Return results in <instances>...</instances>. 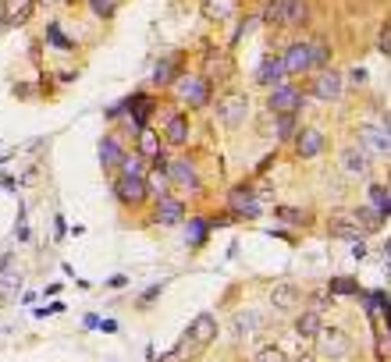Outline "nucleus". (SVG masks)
Returning <instances> with one entry per match:
<instances>
[{
    "instance_id": "ea45409f",
    "label": "nucleus",
    "mask_w": 391,
    "mask_h": 362,
    "mask_svg": "<svg viewBox=\"0 0 391 362\" xmlns=\"http://www.w3.org/2000/svg\"><path fill=\"white\" fill-rule=\"evenodd\" d=\"M348 82H352V86H363V82H366V72H363V68H352V72H348Z\"/></svg>"
},
{
    "instance_id": "c9c22d12",
    "label": "nucleus",
    "mask_w": 391,
    "mask_h": 362,
    "mask_svg": "<svg viewBox=\"0 0 391 362\" xmlns=\"http://www.w3.org/2000/svg\"><path fill=\"white\" fill-rule=\"evenodd\" d=\"M47 40H50V43H54L57 50H72V40H65L57 26H50V29H47Z\"/></svg>"
},
{
    "instance_id": "a19ab883",
    "label": "nucleus",
    "mask_w": 391,
    "mask_h": 362,
    "mask_svg": "<svg viewBox=\"0 0 391 362\" xmlns=\"http://www.w3.org/2000/svg\"><path fill=\"white\" fill-rule=\"evenodd\" d=\"M370 302H373L377 309H387V291H373V295H370Z\"/></svg>"
},
{
    "instance_id": "473e14b6",
    "label": "nucleus",
    "mask_w": 391,
    "mask_h": 362,
    "mask_svg": "<svg viewBox=\"0 0 391 362\" xmlns=\"http://www.w3.org/2000/svg\"><path fill=\"white\" fill-rule=\"evenodd\" d=\"M277 135L292 139L295 135V114H277Z\"/></svg>"
},
{
    "instance_id": "7ed1b4c3",
    "label": "nucleus",
    "mask_w": 391,
    "mask_h": 362,
    "mask_svg": "<svg viewBox=\"0 0 391 362\" xmlns=\"http://www.w3.org/2000/svg\"><path fill=\"white\" fill-rule=\"evenodd\" d=\"M341 89H345L341 72H334V68H320V75H313L309 96H313V100H320V103H334V100L341 96Z\"/></svg>"
},
{
    "instance_id": "1a4fd4ad",
    "label": "nucleus",
    "mask_w": 391,
    "mask_h": 362,
    "mask_svg": "<svg viewBox=\"0 0 391 362\" xmlns=\"http://www.w3.org/2000/svg\"><path fill=\"white\" fill-rule=\"evenodd\" d=\"M292 139H295V153H299L302 160H316V157L324 153V146H327L320 128H299Z\"/></svg>"
},
{
    "instance_id": "f3484780",
    "label": "nucleus",
    "mask_w": 391,
    "mask_h": 362,
    "mask_svg": "<svg viewBox=\"0 0 391 362\" xmlns=\"http://www.w3.org/2000/svg\"><path fill=\"white\" fill-rule=\"evenodd\" d=\"M153 217H157V224L171 227V224H178V220L185 217V203H178V199L164 196V199H157V210H153Z\"/></svg>"
},
{
    "instance_id": "4468645a",
    "label": "nucleus",
    "mask_w": 391,
    "mask_h": 362,
    "mask_svg": "<svg viewBox=\"0 0 391 362\" xmlns=\"http://www.w3.org/2000/svg\"><path fill=\"white\" fill-rule=\"evenodd\" d=\"M231 75V61H228V54H221V50H206V57H203V79L206 82H224Z\"/></svg>"
},
{
    "instance_id": "20e7f679",
    "label": "nucleus",
    "mask_w": 391,
    "mask_h": 362,
    "mask_svg": "<svg viewBox=\"0 0 391 362\" xmlns=\"http://www.w3.org/2000/svg\"><path fill=\"white\" fill-rule=\"evenodd\" d=\"M214 114H217V121H221L224 128H242V121L249 118V100H246L242 93H231V96H224V100L214 107Z\"/></svg>"
},
{
    "instance_id": "f704fd0d",
    "label": "nucleus",
    "mask_w": 391,
    "mask_h": 362,
    "mask_svg": "<svg viewBox=\"0 0 391 362\" xmlns=\"http://www.w3.org/2000/svg\"><path fill=\"white\" fill-rule=\"evenodd\" d=\"M89 4H93V11H97L100 18H111L114 8H118V0H89Z\"/></svg>"
},
{
    "instance_id": "f03ea898",
    "label": "nucleus",
    "mask_w": 391,
    "mask_h": 362,
    "mask_svg": "<svg viewBox=\"0 0 391 362\" xmlns=\"http://www.w3.org/2000/svg\"><path fill=\"white\" fill-rule=\"evenodd\" d=\"M302 100H306V93H302L299 86L277 82V86L267 93V111H274V114H295V111L302 107Z\"/></svg>"
},
{
    "instance_id": "412c9836",
    "label": "nucleus",
    "mask_w": 391,
    "mask_h": 362,
    "mask_svg": "<svg viewBox=\"0 0 391 362\" xmlns=\"http://www.w3.org/2000/svg\"><path fill=\"white\" fill-rule=\"evenodd\" d=\"M185 234H189V245H192V249H203L206 238H210L206 217H185Z\"/></svg>"
},
{
    "instance_id": "cd10ccee",
    "label": "nucleus",
    "mask_w": 391,
    "mask_h": 362,
    "mask_svg": "<svg viewBox=\"0 0 391 362\" xmlns=\"http://www.w3.org/2000/svg\"><path fill=\"white\" fill-rule=\"evenodd\" d=\"M352 220L359 224V231H377V227L384 224V217H380L373 206H363V210H356V213H352Z\"/></svg>"
},
{
    "instance_id": "b1692460",
    "label": "nucleus",
    "mask_w": 391,
    "mask_h": 362,
    "mask_svg": "<svg viewBox=\"0 0 391 362\" xmlns=\"http://www.w3.org/2000/svg\"><path fill=\"white\" fill-rule=\"evenodd\" d=\"M121 146H118V139L114 135H107L104 142H100V167H107V171H114L118 164H121Z\"/></svg>"
},
{
    "instance_id": "393cba45",
    "label": "nucleus",
    "mask_w": 391,
    "mask_h": 362,
    "mask_svg": "<svg viewBox=\"0 0 391 362\" xmlns=\"http://www.w3.org/2000/svg\"><path fill=\"white\" fill-rule=\"evenodd\" d=\"M18 291H22V273H18V270L0 273V302H15Z\"/></svg>"
},
{
    "instance_id": "a878e982",
    "label": "nucleus",
    "mask_w": 391,
    "mask_h": 362,
    "mask_svg": "<svg viewBox=\"0 0 391 362\" xmlns=\"http://www.w3.org/2000/svg\"><path fill=\"white\" fill-rule=\"evenodd\" d=\"M320 327H324V319H320L316 309H313V312H302V316L295 319V334H299V337H316Z\"/></svg>"
},
{
    "instance_id": "6ab92c4d",
    "label": "nucleus",
    "mask_w": 391,
    "mask_h": 362,
    "mask_svg": "<svg viewBox=\"0 0 391 362\" xmlns=\"http://www.w3.org/2000/svg\"><path fill=\"white\" fill-rule=\"evenodd\" d=\"M327 234H334V238H348V242H356L363 231H359V224L352 220V213H334L331 220H327Z\"/></svg>"
},
{
    "instance_id": "4c0bfd02",
    "label": "nucleus",
    "mask_w": 391,
    "mask_h": 362,
    "mask_svg": "<svg viewBox=\"0 0 391 362\" xmlns=\"http://www.w3.org/2000/svg\"><path fill=\"white\" fill-rule=\"evenodd\" d=\"M256 362H285V355L277 348H260L256 351Z\"/></svg>"
},
{
    "instance_id": "6e6552de",
    "label": "nucleus",
    "mask_w": 391,
    "mask_h": 362,
    "mask_svg": "<svg viewBox=\"0 0 391 362\" xmlns=\"http://www.w3.org/2000/svg\"><path fill=\"white\" fill-rule=\"evenodd\" d=\"M114 192H118L121 203L139 206V203L146 199V178H143V174H118V178H114Z\"/></svg>"
},
{
    "instance_id": "f257e3e1",
    "label": "nucleus",
    "mask_w": 391,
    "mask_h": 362,
    "mask_svg": "<svg viewBox=\"0 0 391 362\" xmlns=\"http://www.w3.org/2000/svg\"><path fill=\"white\" fill-rule=\"evenodd\" d=\"M263 18L270 26H302L309 18V8H306V0H270Z\"/></svg>"
},
{
    "instance_id": "72a5a7b5",
    "label": "nucleus",
    "mask_w": 391,
    "mask_h": 362,
    "mask_svg": "<svg viewBox=\"0 0 391 362\" xmlns=\"http://www.w3.org/2000/svg\"><path fill=\"white\" fill-rule=\"evenodd\" d=\"M359 288H356V281H348V277H334L331 281V295H356Z\"/></svg>"
},
{
    "instance_id": "79ce46f5",
    "label": "nucleus",
    "mask_w": 391,
    "mask_h": 362,
    "mask_svg": "<svg viewBox=\"0 0 391 362\" xmlns=\"http://www.w3.org/2000/svg\"><path fill=\"white\" fill-rule=\"evenodd\" d=\"M97 327H100L104 334H114V330H118V323H114V319H104V323H97Z\"/></svg>"
},
{
    "instance_id": "4be33fe9",
    "label": "nucleus",
    "mask_w": 391,
    "mask_h": 362,
    "mask_svg": "<svg viewBox=\"0 0 391 362\" xmlns=\"http://www.w3.org/2000/svg\"><path fill=\"white\" fill-rule=\"evenodd\" d=\"M125 107H128V114H132V125H136V128H146V114L153 111V103H150V96H143V93H136L132 100H125Z\"/></svg>"
},
{
    "instance_id": "2eb2a0df",
    "label": "nucleus",
    "mask_w": 391,
    "mask_h": 362,
    "mask_svg": "<svg viewBox=\"0 0 391 362\" xmlns=\"http://www.w3.org/2000/svg\"><path fill=\"white\" fill-rule=\"evenodd\" d=\"M299 298H302L299 284H288V281H281V284H274V288H270V305H274L277 312H288V309H295V305H299Z\"/></svg>"
},
{
    "instance_id": "58836bf2",
    "label": "nucleus",
    "mask_w": 391,
    "mask_h": 362,
    "mask_svg": "<svg viewBox=\"0 0 391 362\" xmlns=\"http://www.w3.org/2000/svg\"><path fill=\"white\" fill-rule=\"evenodd\" d=\"M377 50H380L384 57H387V50H391V33H387V26L380 29V40H377Z\"/></svg>"
},
{
    "instance_id": "5701e85b",
    "label": "nucleus",
    "mask_w": 391,
    "mask_h": 362,
    "mask_svg": "<svg viewBox=\"0 0 391 362\" xmlns=\"http://www.w3.org/2000/svg\"><path fill=\"white\" fill-rule=\"evenodd\" d=\"M359 139H363L373 153L387 157V128H373V125H366V128H359Z\"/></svg>"
},
{
    "instance_id": "423d86ee",
    "label": "nucleus",
    "mask_w": 391,
    "mask_h": 362,
    "mask_svg": "<svg viewBox=\"0 0 391 362\" xmlns=\"http://www.w3.org/2000/svg\"><path fill=\"white\" fill-rule=\"evenodd\" d=\"M175 93L189 103V107H206L210 103V82L203 75H185L175 82Z\"/></svg>"
},
{
    "instance_id": "c756f323",
    "label": "nucleus",
    "mask_w": 391,
    "mask_h": 362,
    "mask_svg": "<svg viewBox=\"0 0 391 362\" xmlns=\"http://www.w3.org/2000/svg\"><path fill=\"white\" fill-rule=\"evenodd\" d=\"M277 220L281 224H309V213L306 210H292V206H277Z\"/></svg>"
},
{
    "instance_id": "39448f33",
    "label": "nucleus",
    "mask_w": 391,
    "mask_h": 362,
    "mask_svg": "<svg viewBox=\"0 0 391 362\" xmlns=\"http://www.w3.org/2000/svg\"><path fill=\"white\" fill-rule=\"evenodd\" d=\"M164 174H167L178 188H185V192H199V188H203V181H199V174H196V164H192L189 157H175V160H167Z\"/></svg>"
},
{
    "instance_id": "37998d69",
    "label": "nucleus",
    "mask_w": 391,
    "mask_h": 362,
    "mask_svg": "<svg viewBox=\"0 0 391 362\" xmlns=\"http://www.w3.org/2000/svg\"><path fill=\"white\" fill-rule=\"evenodd\" d=\"M40 4H61V0H40Z\"/></svg>"
},
{
    "instance_id": "0eeeda50",
    "label": "nucleus",
    "mask_w": 391,
    "mask_h": 362,
    "mask_svg": "<svg viewBox=\"0 0 391 362\" xmlns=\"http://www.w3.org/2000/svg\"><path fill=\"white\" fill-rule=\"evenodd\" d=\"M214 334H217V319L210 316V312H203V316H196L192 323H189V330H185V341H189V351H203L210 341H214Z\"/></svg>"
},
{
    "instance_id": "dca6fc26",
    "label": "nucleus",
    "mask_w": 391,
    "mask_h": 362,
    "mask_svg": "<svg viewBox=\"0 0 391 362\" xmlns=\"http://www.w3.org/2000/svg\"><path fill=\"white\" fill-rule=\"evenodd\" d=\"M277 82H285V68H281V57H263L260 68H256V86L263 89H274Z\"/></svg>"
},
{
    "instance_id": "7c9ffc66",
    "label": "nucleus",
    "mask_w": 391,
    "mask_h": 362,
    "mask_svg": "<svg viewBox=\"0 0 391 362\" xmlns=\"http://www.w3.org/2000/svg\"><path fill=\"white\" fill-rule=\"evenodd\" d=\"M253 327H263V316H260V312H238V316H235V330H238V337L249 334Z\"/></svg>"
},
{
    "instance_id": "c85d7f7f",
    "label": "nucleus",
    "mask_w": 391,
    "mask_h": 362,
    "mask_svg": "<svg viewBox=\"0 0 391 362\" xmlns=\"http://www.w3.org/2000/svg\"><path fill=\"white\" fill-rule=\"evenodd\" d=\"M370 206L387 220V213H391V199H387V188H384V185H370Z\"/></svg>"
},
{
    "instance_id": "9b49d317",
    "label": "nucleus",
    "mask_w": 391,
    "mask_h": 362,
    "mask_svg": "<svg viewBox=\"0 0 391 362\" xmlns=\"http://www.w3.org/2000/svg\"><path fill=\"white\" fill-rule=\"evenodd\" d=\"M281 68H285V75H302V72H309L313 64H309V43H288V50H285V57H281Z\"/></svg>"
},
{
    "instance_id": "a211bd4d",
    "label": "nucleus",
    "mask_w": 391,
    "mask_h": 362,
    "mask_svg": "<svg viewBox=\"0 0 391 362\" xmlns=\"http://www.w3.org/2000/svg\"><path fill=\"white\" fill-rule=\"evenodd\" d=\"M189 118L185 114H171L167 118V125H164V142H171V146H185L189 142Z\"/></svg>"
},
{
    "instance_id": "bb28decb",
    "label": "nucleus",
    "mask_w": 391,
    "mask_h": 362,
    "mask_svg": "<svg viewBox=\"0 0 391 362\" xmlns=\"http://www.w3.org/2000/svg\"><path fill=\"white\" fill-rule=\"evenodd\" d=\"M160 142H164V139H160L153 128H139V153H143L146 160H153V157L160 153Z\"/></svg>"
},
{
    "instance_id": "e433bc0d",
    "label": "nucleus",
    "mask_w": 391,
    "mask_h": 362,
    "mask_svg": "<svg viewBox=\"0 0 391 362\" xmlns=\"http://www.w3.org/2000/svg\"><path fill=\"white\" fill-rule=\"evenodd\" d=\"M171 68H175L171 61H160L157 72H153V82H157V86H167V82H171Z\"/></svg>"
},
{
    "instance_id": "f8f14e48",
    "label": "nucleus",
    "mask_w": 391,
    "mask_h": 362,
    "mask_svg": "<svg viewBox=\"0 0 391 362\" xmlns=\"http://www.w3.org/2000/svg\"><path fill=\"white\" fill-rule=\"evenodd\" d=\"M348 348H352V341H348L341 330H334V327H320V351H324L327 358H345Z\"/></svg>"
},
{
    "instance_id": "aec40b11",
    "label": "nucleus",
    "mask_w": 391,
    "mask_h": 362,
    "mask_svg": "<svg viewBox=\"0 0 391 362\" xmlns=\"http://www.w3.org/2000/svg\"><path fill=\"white\" fill-rule=\"evenodd\" d=\"M231 210L242 213V217H260V203H256L253 188H235L231 192Z\"/></svg>"
},
{
    "instance_id": "2f4dec72",
    "label": "nucleus",
    "mask_w": 391,
    "mask_h": 362,
    "mask_svg": "<svg viewBox=\"0 0 391 362\" xmlns=\"http://www.w3.org/2000/svg\"><path fill=\"white\" fill-rule=\"evenodd\" d=\"M327 61H331L327 43H309V64H313V68H327Z\"/></svg>"
},
{
    "instance_id": "ddd939ff",
    "label": "nucleus",
    "mask_w": 391,
    "mask_h": 362,
    "mask_svg": "<svg viewBox=\"0 0 391 362\" xmlns=\"http://www.w3.org/2000/svg\"><path fill=\"white\" fill-rule=\"evenodd\" d=\"M341 171H345L348 178H366V174H370L366 149H363V146H345V149H341Z\"/></svg>"
},
{
    "instance_id": "9d476101",
    "label": "nucleus",
    "mask_w": 391,
    "mask_h": 362,
    "mask_svg": "<svg viewBox=\"0 0 391 362\" xmlns=\"http://www.w3.org/2000/svg\"><path fill=\"white\" fill-rule=\"evenodd\" d=\"M33 8H36V0H4V4H0V18H4L8 29H15V26H26L33 18Z\"/></svg>"
}]
</instances>
